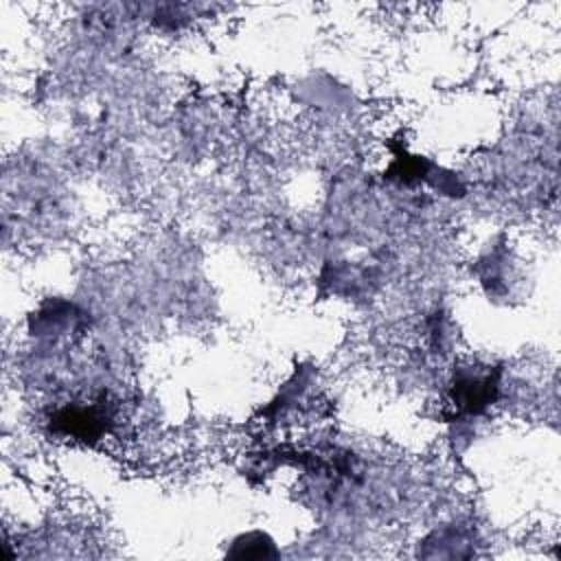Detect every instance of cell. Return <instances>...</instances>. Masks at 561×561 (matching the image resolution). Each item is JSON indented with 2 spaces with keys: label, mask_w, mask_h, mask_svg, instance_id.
Wrapping results in <instances>:
<instances>
[{
  "label": "cell",
  "mask_w": 561,
  "mask_h": 561,
  "mask_svg": "<svg viewBox=\"0 0 561 561\" xmlns=\"http://www.w3.org/2000/svg\"><path fill=\"white\" fill-rule=\"evenodd\" d=\"M500 394V373L491 366H460L454 370L449 397L454 408L467 414H480Z\"/></svg>",
  "instance_id": "obj_1"
},
{
  "label": "cell",
  "mask_w": 561,
  "mask_h": 561,
  "mask_svg": "<svg viewBox=\"0 0 561 561\" xmlns=\"http://www.w3.org/2000/svg\"><path fill=\"white\" fill-rule=\"evenodd\" d=\"M107 421H110V414L96 403L66 405L53 416V425L59 434L70 438H81V440L103 436L107 432Z\"/></svg>",
  "instance_id": "obj_2"
},
{
  "label": "cell",
  "mask_w": 561,
  "mask_h": 561,
  "mask_svg": "<svg viewBox=\"0 0 561 561\" xmlns=\"http://www.w3.org/2000/svg\"><path fill=\"white\" fill-rule=\"evenodd\" d=\"M230 554L232 557H274L276 550L267 535L248 533L234 541V550H230Z\"/></svg>",
  "instance_id": "obj_3"
}]
</instances>
